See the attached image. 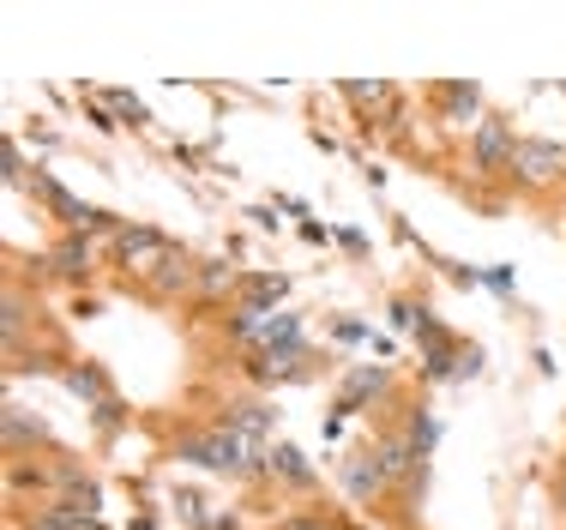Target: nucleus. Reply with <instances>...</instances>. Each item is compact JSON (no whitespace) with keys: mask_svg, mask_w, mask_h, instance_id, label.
<instances>
[{"mask_svg":"<svg viewBox=\"0 0 566 530\" xmlns=\"http://www.w3.org/2000/svg\"><path fill=\"white\" fill-rule=\"evenodd\" d=\"M181 458L218 470V477H253V470H265V446L248 440V434H235L229 423H218L211 434H193V440H181Z\"/></svg>","mask_w":566,"mask_h":530,"instance_id":"obj_1","label":"nucleus"},{"mask_svg":"<svg viewBox=\"0 0 566 530\" xmlns=\"http://www.w3.org/2000/svg\"><path fill=\"white\" fill-rule=\"evenodd\" d=\"M512 175L531 187H548L566 175V145L560 139H518V152H512Z\"/></svg>","mask_w":566,"mask_h":530,"instance_id":"obj_2","label":"nucleus"},{"mask_svg":"<svg viewBox=\"0 0 566 530\" xmlns=\"http://www.w3.org/2000/svg\"><path fill=\"white\" fill-rule=\"evenodd\" d=\"M36 194L49 199V211H55L61 224L73 229V236H85V229H115V217H109V211L85 206V199H78V194H66L61 181H49V175H36Z\"/></svg>","mask_w":566,"mask_h":530,"instance_id":"obj_3","label":"nucleus"},{"mask_svg":"<svg viewBox=\"0 0 566 530\" xmlns=\"http://www.w3.org/2000/svg\"><path fill=\"white\" fill-rule=\"evenodd\" d=\"M115 253L127 271H139V278H157V266L169 260V241L157 236V229H115Z\"/></svg>","mask_w":566,"mask_h":530,"instance_id":"obj_4","label":"nucleus"},{"mask_svg":"<svg viewBox=\"0 0 566 530\" xmlns=\"http://www.w3.org/2000/svg\"><path fill=\"white\" fill-rule=\"evenodd\" d=\"M512 152H518V139H512V127L501 115H489L476 127V145H470V157H476V169L482 175H501V169H512Z\"/></svg>","mask_w":566,"mask_h":530,"instance_id":"obj_5","label":"nucleus"},{"mask_svg":"<svg viewBox=\"0 0 566 530\" xmlns=\"http://www.w3.org/2000/svg\"><path fill=\"white\" fill-rule=\"evenodd\" d=\"M374 465H380L386 482H398V477H410V470L422 465V453H416V440H403V434H386L380 453H374Z\"/></svg>","mask_w":566,"mask_h":530,"instance_id":"obj_6","label":"nucleus"},{"mask_svg":"<svg viewBox=\"0 0 566 530\" xmlns=\"http://www.w3.org/2000/svg\"><path fill=\"white\" fill-rule=\"evenodd\" d=\"M265 470H272V477H283V482H295V488H307V482H314V465H307V458L295 453L290 440L265 446Z\"/></svg>","mask_w":566,"mask_h":530,"instance_id":"obj_7","label":"nucleus"},{"mask_svg":"<svg viewBox=\"0 0 566 530\" xmlns=\"http://www.w3.org/2000/svg\"><path fill=\"white\" fill-rule=\"evenodd\" d=\"M283 290H290V278H272V271L241 278V308H248V314H272V302H283Z\"/></svg>","mask_w":566,"mask_h":530,"instance_id":"obj_8","label":"nucleus"},{"mask_svg":"<svg viewBox=\"0 0 566 530\" xmlns=\"http://www.w3.org/2000/svg\"><path fill=\"white\" fill-rule=\"evenodd\" d=\"M380 386H386V368H356V374L344 380V392H338V416H356Z\"/></svg>","mask_w":566,"mask_h":530,"instance_id":"obj_9","label":"nucleus"},{"mask_svg":"<svg viewBox=\"0 0 566 530\" xmlns=\"http://www.w3.org/2000/svg\"><path fill=\"white\" fill-rule=\"evenodd\" d=\"M49 260H55L61 278H85V271H91V236H66Z\"/></svg>","mask_w":566,"mask_h":530,"instance_id":"obj_10","label":"nucleus"},{"mask_svg":"<svg viewBox=\"0 0 566 530\" xmlns=\"http://www.w3.org/2000/svg\"><path fill=\"white\" fill-rule=\"evenodd\" d=\"M61 380H66V392H78V398H97V411H103V404H115L109 380H103L97 368H61Z\"/></svg>","mask_w":566,"mask_h":530,"instance_id":"obj_11","label":"nucleus"},{"mask_svg":"<svg viewBox=\"0 0 566 530\" xmlns=\"http://www.w3.org/2000/svg\"><path fill=\"white\" fill-rule=\"evenodd\" d=\"M344 482H349V495H356V500H368V495H380V488H386V477H380V465H374V458H349Z\"/></svg>","mask_w":566,"mask_h":530,"instance_id":"obj_12","label":"nucleus"},{"mask_svg":"<svg viewBox=\"0 0 566 530\" xmlns=\"http://www.w3.org/2000/svg\"><path fill=\"white\" fill-rule=\"evenodd\" d=\"M229 428H235V434H248V440H260V446H265V428H272V411H265V404H235V411H229Z\"/></svg>","mask_w":566,"mask_h":530,"instance_id":"obj_13","label":"nucleus"},{"mask_svg":"<svg viewBox=\"0 0 566 530\" xmlns=\"http://www.w3.org/2000/svg\"><path fill=\"white\" fill-rule=\"evenodd\" d=\"M187 278H193V260H187V253H169V260L164 266H157V278H151V290L157 295H175V290H181V283Z\"/></svg>","mask_w":566,"mask_h":530,"instance_id":"obj_14","label":"nucleus"},{"mask_svg":"<svg viewBox=\"0 0 566 530\" xmlns=\"http://www.w3.org/2000/svg\"><path fill=\"white\" fill-rule=\"evenodd\" d=\"M440 103H447V121H470L482 103V91L476 85H440Z\"/></svg>","mask_w":566,"mask_h":530,"instance_id":"obj_15","label":"nucleus"},{"mask_svg":"<svg viewBox=\"0 0 566 530\" xmlns=\"http://www.w3.org/2000/svg\"><path fill=\"white\" fill-rule=\"evenodd\" d=\"M43 434H49L43 423H31V416H24L19 404H7V446H12V453H19L24 440H43Z\"/></svg>","mask_w":566,"mask_h":530,"instance_id":"obj_16","label":"nucleus"},{"mask_svg":"<svg viewBox=\"0 0 566 530\" xmlns=\"http://www.w3.org/2000/svg\"><path fill=\"white\" fill-rule=\"evenodd\" d=\"M103 103H109L120 121H133V127H139V121H151V115H145V103L133 97V91H103Z\"/></svg>","mask_w":566,"mask_h":530,"instance_id":"obj_17","label":"nucleus"},{"mask_svg":"<svg viewBox=\"0 0 566 530\" xmlns=\"http://www.w3.org/2000/svg\"><path fill=\"white\" fill-rule=\"evenodd\" d=\"M199 283H206V295H223V290H235V271H229V266H206V271H199Z\"/></svg>","mask_w":566,"mask_h":530,"instance_id":"obj_18","label":"nucleus"},{"mask_svg":"<svg viewBox=\"0 0 566 530\" xmlns=\"http://www.w3.org/2000/svg\"><path fill=\"white\" fill-rule=\"evenodd\" d=\"M175 507H181V519H187V524H206V500H199L193 488H181V495H175Z\"/></svg>","mask_w":566,"mask_h":530,"instance_id":"obj_19","label":"nucleus"},{"mask_svg":"<svg viewBox=\"0 0 566 530\" xmlns=\"http://www.w3.org/2000/svg\"><path fill=\"white\" fill-rule=\"evenodd\" d=\"M283 530H338V524H326V519H290Z\"/></svg>","mask_w":566,"mask_h":530,"instance_id":"obj_20","label":"nucleus"},{"mask_svg":"<svg viewBox=\"0 0 566 530\" xmlns=\"http://www.w3.org/2000/svg\"><path fill=\"white\" fill-rule=\"evenodd\" d=\"M560 512H566V477H560Z\"/></svg>","mask_w":566,"mask_h":530,"instance_id":"obj_21","label":"nucleus"},{"mask_svg":"<svg viewBox=\"0 0 566 530\" xmlns=\"http://www.w3.org/2000/svg\"><path fill=\"white\" fill-rule=\"evenodd\" d=\"M211 530H235V524H211Z\"/></svg>","mask_w":566,"mask_h":530,"instance_id":"obj_22","label":"nucleus"}]
</instances>
